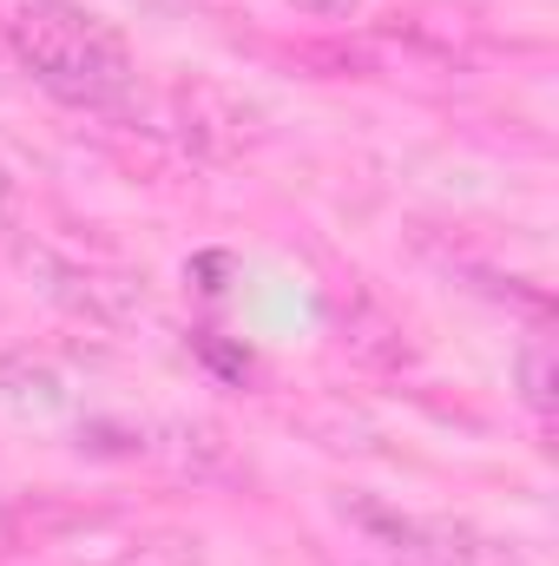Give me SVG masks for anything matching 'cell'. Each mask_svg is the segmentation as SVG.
Segmentation results:
<instances>
[{
    "label": "cell",
    "instance_id": "cell-1",
    "mask_svg": "<svg viewBox=\"0 0 559 566\" xmlns=\"http://www.w3.org/2000/svg\"><path fill=\"white\" fill-rule=\"evenodd\" d=\"M7 40L20 53V66L46 93H60L73 106H119L133 93V53H126V40L99 13H86L73 0H27L7 20Z\"/></svg>",
    "mask_w": 559,
    "mask_h": 566
},
{
    "label": "cell",
    "instance_id": "cell-2",
    "mask_svg": "<svg viewBox=\"0 0 559 566\" xmlns=\"http://www.w3.org/2000/svg\"><path fill=\"white\" fill-rule=\"evenodd\" d=\"M20 271L40 283L46 303H60L66 316H86L99 329H119L145 310L139 277L126 271H106V264H80V258H60L53 244H20Z\"/></svg>",
    "mask_w": 559,
    "mask_h": 566
},
{
    "label": "cell",
    "instance_id": "cell-3",
    "mask_svg": "<svg viewBox=\"0 0 559 566\" xmlns=\"http://www.w3.org/2000/svg\"><path fill=\"white\" fill-rule=\"evenodd\" d=\"M342 514L376 534L382 547H395L402 566H514L507 547L481 541L474 527H454V521H421V514H395L382 501H342Z\"/></svg>",
    "mask_w": 559,
    "mask_h": 566
},
{
    "label": "cell",
    "instance_id": "cell-4",
    "mask_svg": "<svg viewBox=\"0 0 559 566\" xmlns=\"http://www.w3.org/2000/svg\"><path fill=\"white\" fill-rule=\"evenodd\" d=\"M342 343H349V356L382 363V369L409 363V329H402V316H395L382 296H369V290H349V303H342Z\"/></svg>",
    "mask_w": 559,
    "mask_h": 566
},
{
    "label": "cell",
    "instance_id": "cell-5",
    "mask_svg": "<svg viewBox=\"0 0 559 566\" xmlns=\"http://www.w3.org/2000/svg\"><path fill=\"white\" fill-rule=\"evenodd\" d=\"M0 402L20 409V416H53V409L66 402V382H60V369H53L46 356L7 349V356H0Z\"/></svg>",
    "mask_w": 559,
    "mask_h": 566
},
{
    "label": "cell",
    "instance_id": "cell-6",
    "mask_svg": "<svg viewBox=\"0 0 559 566\" xmlns=\"http://www.w3.org/2000/svg\"><path fill=\"white\" fill-rule=\"evenodd\" d=\"M113 566H204V547H198V534L158 527V534H139V541H126V554H119Z\"/></svg>",
    "mask_w": 559,
    "mask_h": 566
},
{
    "label": "cell",
    "instance_id": "cell-7",
    "mask_svg": "<svg viewBox=\"0 0 559 566\" xmlns=\"http://www.w3.org/2000/svg\"><path fill=\"white\" fill-rule=\"evenodd\" d=\"M520 402H527L534 416H553L559 409V363H553V343H547V336H534V343L520 349Z\"/></svg>",
    "mask_w": 559,
    "mask_h": 566
},
{
    "label": "cell",
    "instance_id": "cell-8",
    "mask_svg": "<svg viewBox=\"0 0 559 566\" xmlns=\"http://www.w3.org/2000/svg\"><path fill=\"white\" fill-rule=\"evenodd\" d=\"M165 434H171V441H158V448H165L178 468H198V474H204V468H218V461H224V441H218V428L178 422V428H165Z\"/></svg>",
    "mask_w": 559,
    "mask_h": 566
},
{
    "label": "cell",
    "instance_id": "cell-9",
    "mask_svg": "<svg viewBox=\"0 0 559 566\" xmlns=\"http://www.w3.org/2000/svg\"><path fill=\"white\" fill-rule=\"evenodd\" d=\"M296 13H309V20H349L362 0H289Z\"/></svg>",
    "mask_w": 559,
    "mask_h": 566
},
{
    "label": "cell",
    "instance_id": "cell-10",
    "mask_svg": "<svg viewBox=\"0 0 559 566\" xmlns=\"http://www.w3.org/2000/svg\"><path fill=\"white\" fill-rule=\"evenodd\" d=\"M7 218H13V178H7V165H0V231H7Z\"/></svg>",
    "mask_w": 559,
    "mask_h": 566
}]
</instances>
